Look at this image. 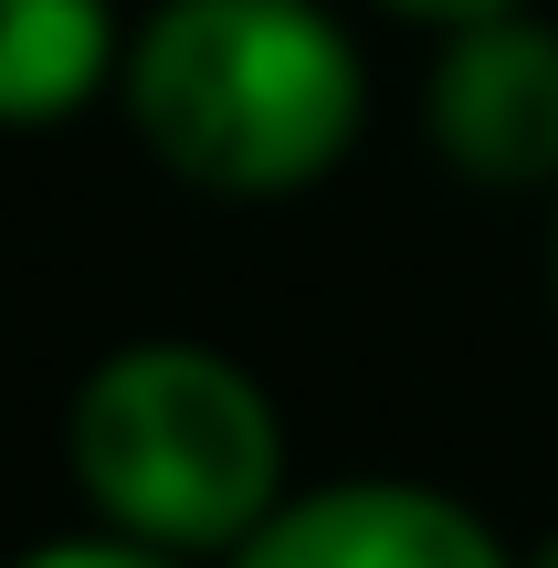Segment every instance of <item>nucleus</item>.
Instances as JSON below:
<instances>
[{
    "mask_svg": "<svg viewBox=\"0 0 558 568\" xmlns=\"http://www.w3.org/2000/svg\"><path fill=\"white\" fill-rule=\"evenodd\" d=\"M400 21H433V32H454V21H485V11H517V0H390Z\"/></svg>",
    "mask_w": 558,
    "mask_h": 568,
    "instance_id": "obj_7",
    "label": "nucleus"
},
{
    "mask_svg": "<svg viewBox=\"0 0 558 568\" xmlns=\"http://www.w3.org/2000/svg\"><path fill=\"white\" fill-rule=\"evenodd\" d=\"M548 284H558V243H548Z\"/></svg>",
    "mask_w": 558,
    "mask_h": 568,
    "instance_id": "obj_9",
    "label": "nucleus"
},
{
    "mask_svg": "<svg viewBox=\"0 0 558 568\" xmlns=\"http://www.w3.org/2000/svg\"><path fill=\"white\" fill-rule=\"evenodd\" d=\"M63 453L84 506L169 558H232L285 506V422L264 379L201 337H138L95 358Z\"/></svg>",
    "mask_w": 558,
    "mask_h": 568,
    "instance_id": "obj_2",
    "label": "nucleus"
},
{
    "mask_svg": "<svg viewBox=\"0 0 558 568\" xmlns=\"http://www.w3.org/2000/svg\"><path fill=\"white\" fill-rule=\"evenodd\" d=\"M517 568H558V537H548V548H527V558H517Z\"/></svg>",
    "mask_w": 558,
    "mask_h": 568,
    "instance_id": "obj_8",
    "label": "nucleus"
},
{
    "mask_svg": "<svg viewBox=\"0 0 558 568\" xmlns=\"http://www.w3.org/2000/svg\"><path fill=\"white\" fill-rule=\"evenodd\" d=\"M126 126L211 201H295L358 138V42L316 0H159L126 32Z\"/></svg>",
    "mask_w": 558,
    "mask_h": 568,
    "instance_id": "obj_1",
    "label": "nucleus"
},
{
    "mask_svg": "<svg viewBox=\"0 0 558 568\" xmlns=\"http://www.w3.org/2000/svg\"><path fill=\"white\" fill-rule=\"evenodd\" d=\"M232 568H517V548H506L464 495L358 474V485L285 495V506L232 548Z\"/></svg>",
    "mask_w": 558,
    "mask_h": 568,
    "instance_id": "obj_4",
    "label": "nucleus"
},
{
    "mask_svg": "<svg viewBox=\"0 0 558 568\" xmlns=\"http://www.w3.org/2000/svg\"><path fill=\"white\" fill-rule=\"evenodd\" d=\"M11 568H190V558H169V548H148V537L105 527V537H53V548H32V558H11Z\"/></svg>",
    "mask_w": 558,
    "mask_h": 568,
    "instance_id": "obj_6",
    "label": "nucleus"
},
{
    "mask_svg": "<svg viewBox=\"0 0 558 568\" xmlns=\"http://www.w3.org/2000/svg\"><path fill=\"white\" fill-rule=\"evenodd\" d=\"M116 63L105 0H0V126H63Z\"/></svg>",
    "mask_w": 558,
    "mask_h": 568,
    "instance_id": "obj_5",
    "label": "nucleus"
},
{
    "mask_svg": "<svg viewBox=\"0 0 558 568\" xmlns=\"http://www.w3.org/2000/svg\"><path fill=\"white\" fill-rule=\"evenodd\" d=\"M422 126L485 190H558V21L527 0L454 21L422 84Z\"/></svg>",
    "mask_w": 558,
    "mask_h": 568,
    "instance_id": "obj_3",
    "label": "nucleus"
}]
</instances>
